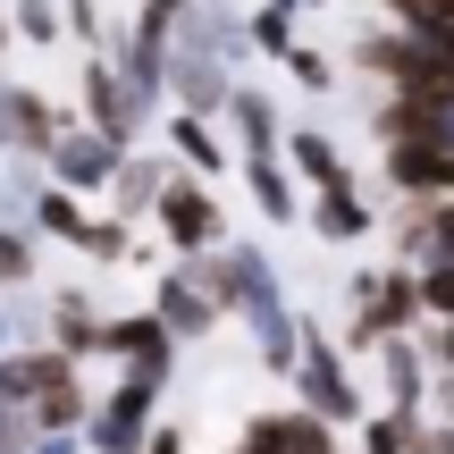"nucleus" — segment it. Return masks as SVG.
Returning <instances> with one entry per match:
<instances>
[{
	"instance_id": "a211bd4d",
	"label": "nucleus",
	"mask_w": 454,
	"mask_h": 454,
	"mask_svg": "<svg viewBox=\"0 0 454 454\" xmlns=\"http://www.w3.org/2000/svg\"><path fill=\"white\" fill-rule=\"evenodd\" d=\"M43 227H51L59 244H84V227H93V211H84L76 194H59V185H51V194H43Z\"/></svg>"
},
{
	"instance_id": "4be33fe9",
	"label": "nucleus",
	"mask_w": 454,
	"mask_h": 454,
	"mask_svg": "<svg viewBox=\"0 0 454 454\" xmlns=\"http://www.w3.org/2000/svg\"><path fill=\"white\" fill-rule=\"evenodd\" d=\"M26 270H34V236L0 227V278H26Z\"/></svg>"
},
{
	"instance_id": "39448f33",
	"label": "nucleus",
	"mask_w": 454,
	"mask_h": 454,
	"mask_svg": "<svg viewBox=\"0 0 454 454\" xmlns=\"http://www.w3.org/2000/svg\"><path fill=\"white\" fill-rule=\"evenodd\" d=\"M387 185L412 202H454V127L421 135V144H387Z\"/></svg>"
},
{
	"instance_id": "4468645a",
	"label": "nucleus",
	"mask_w": 454,
	"mask_h": 454,
	"mask_svg": "<svg viewBox=\"0 0 454 454\" xmlns=\"http://www.w3.org/2000/svg\"><path fill=\"white\" fill-rule=\"evenodd\" d=\"M9 144L34 152V160H51V144H59V118H51L34 93H9Z\"/></svg>"
},
{
	"instance_id": "2eb2a0df",
	"label": "nucleus",
	"mask_w": 454,
	"mask_h": 454,
	"mask_svg": "<svg viewBox=\"0 0 454 454\" xmlns=\"http://www.w3.org/2000/svg\"><path fill=\"white\" fill-rule=\"evenodd\" d=\"M244 177H253L261 211H270L278 227H294V185H286V168H278V152H244Z\"/></svg>"
},
{
	"instance_id": "dca6fc26",
	"label": "nucleus",
	"mask_w": 454,
	"mask_h": 454,
	"mask_svg": "<svg viewBox=\"0 0 454 454\" xmlns=\"http://www.w3.org/2000/svg\"><path fill=\"white\" fill-rule=\"evenodd\" d=\"M168 144H177V152H185V168H202V177H219V168H227L219 135L202 127V118H168Z\"/></svg>"
},
{
	"instance_id": "423d86ee",
	"label": "nucleus",
	"mask_w": 454,
	"mask_h": 454,
	"mask_svg": "<svg viewBox=\"0 0 454 454\" xmlns=\"http://www.w3.org/2000/svg\"><path fill=\"white\" fill-rule=\"evenodd\" d=\"M152 211H160V227H168V244H177V253H211L219 244V202L202 194L194 177H160V194H152Z\"/></svg>"
},
{
	"instance_id": "0eeeda50",
	"label": "nucleus",
	"mask_w": 454,
	"mask_h": 454,
	"mask_svg": "<svg viewBox=\"0 0 454 454\" xmlns=\"http://www.w3.org/2000/svg\"><path fill=\"white\" fill-rule=\"evenodd\" d=\"M236 446H244V454H345L337 429H328L320 412H303V404H286V412H253Z\"/></svg>"
},
{
	"instance_id": "bb28decb",
	"label": "nucleus",
	"mask_w": 454,
	"mask_h": 454,
	"mask_svg": "<svg viewBox=\"0 0 454 454\" xmlns=\"http://www.w3.org/2000/svg\"><path fill=\"white\" fill-rule=\"evenodd\" d=\"M0 51H9V17H0Z\"/></svg>"
},
{
	"instance_id": "a878e982",
	"label": "nucleus",
	"mask_w": 454,
	"mask_h": 454,
	"mask_svg": "<svg viewBox=\"0 0 454 454\" xmlns=\"http://www.w3.org/2000/svg\"><path fill=\"white\" fill-rule=\"evenodd\" d=\"M144 454H185V429H152V438H144Z\"/></svg>"
},
{
	"instance_id": "f03ea898",
	"label": "nucleus",
	"mask_w": 454,
	"mask_h": 454,
	"mask_svg": "<svg viewBox=\"0 0 454 454\" xmlns=\"http://www.w3.org/2000/svg\"><path fill=\"white\" fill-rule=\"evenodd\" d=\"M294 404L303 412H320L328 429H345V421H362V387L345 379V362H337V345H320V337H303V362H294Z\"/></svg>"
},
{
	"instance_id": "ddd939ff",
	"label": "nucleus",
	"mask_w": 454,
	"mask_h": 454,
	"mask_svg": "<svg viewBox=\"0 0 454 454\" xmlns=\"http://www.w3.org/2000/svg\"><path fill=\"white\" fill-rule=\"evenodd\" d=\"M51 345H59L67 362L101 345V320H93V303H84V294H51Z\"/></svg>"
},
{
	"instance_id": "c85d7f7f",
	"label": "nucleus",
	"mask_w": 454,
	"mask_h": 454,
	"mask_svg": "<svg viewBox=\"0 0 454 454\" xmlns=\"http://www.w3.org/2000/svg\"><path fill=\"white\" fill-rule=\"evenodd\" d=\"M227 454H244V446H227Z\"/></svg>"
},
{
	"instance_id": "cd10ccee",
	"label": "nucleus",
	"mask_w": 454,
	"mask_h": 454,
	"mask_svg": "<svg viewBox=\"0 0 454 454\" xmlns=\"http://www.w3.org/2000/svg\"><path fill=\"white\" fill-rule=\"evenodd\" d=\"M446 76H454V51H446Z\"/></svg>"
},
{
	"instance_id": "f257e3e1",
	"label": "nucleus",
	"mask_w": 454,
	"mask_h": 454,
	"mask_svg": "<svg viewBox=\"0 0 454 454\" xmlns=\"http://www.w3.org/2000/svg\"><path fill=\"white\" fill-rule=\"evenodd\" d=\"M345 294H354V320H345V345L354 354H379L387 337H412L429 320L421 311V270H362Z\"/></svg>"
},
{
	"instance_id": "1a4fd4ad",
	"label": "nucleus",
	"mask_w": 454,
	"mask_h": 454,
	"mask_svg": "<svg viewBox=\"0 0 454 454\" xmlns=\"http://www.w3.org/2000/svg\"><path fill=\"white\" fill-rule=\"evenodd\" d=\"M135 101H144L135 84H118L101 59H84V110H93V135H101V144L127 152V135H135Z\"/></svg>"
},
{
	"instance_id": "7ed1b4c3",
	"label": "nucleus",
	"mask_w": 454,
	"mask_h": 454,
	"mask_svg": "<svg viewBox=\"0 0 454 454\" xmlns=\"http://www.w3.org/2000/svg\"><path fill=\"white\" fill-rule=\"evenodd\" d=\"M67 387H76V362H67L59 345H17V354H0V404H17L26 421Z\"/></svg>"
},
{
	"instance_id": "20e7f679",
	"label": "nucleus",
	"mask_w": 454,
	"mask_h": 454,
	"mask_svg": "<svg viewBox=\"0 0 454 454\" xmlns=\"http://www.w3.org/2000/svg\"><path fill=\"white\" fill-rule=\"evenodd\" d=\"M152 404H160V387L127 371V387H110V395L93 404V429H84V438H93V454H144V438H152Z\"/></svg>"
},
{
	"instance_id": "f8f14e48",
	"label": "nucleus",
	"mask_w": 454,
	"mask_h": 454,
	"mask_svg": "<svg viewBox=\"0 0 454 454\" xmlns=\"http://www.w3.org/2000/svg\"><path fill=\"white\" fill-rule=\"evenodd\" d=\"M286 160H294V168H303V177H311V185H320V194H328V185H354V168H345V160H337V144H328V135H320V127H294V135H286Z\"/></svg>"
},
{
	"instance_id": "9b49d317",
	"label": "nucleus",
	"mask_w": 454,
	"mask_h": 454,
	"mask_svg": "<svg viewBox=\"0 0 454 454\" xmlns=\"http://www.w3.org/2000/svg\"><path fill=\"white\" fill-rule=\"evenodd\" d=\"M152 311H160L168 337H202V328L219 320V303L194 286V278H160V286H152Z\"/></svg>"
},
{
	"instance_id": "5701e85b",
	"label": "nucleus",
	"mask_w": 454,
	"mask_h": 454,
	"mask_svg": "<svg viewBox=\"0 0 454 454\" xmlns=\"http://www.w3.org/2000/svg\"><path fill=\"white\" fill-rule=\"evenodd\" d=\"M286 67L311 84V93H328V59H320V51H303V43H294V51H286Z\"/></svg>"
},
{
	"instance_id": "412c9836",
	"label": "nucleus",
	"mask_w": 454,
	"mask_h": 454,
	"mask_svg": "<svg viewBox=\"0 0 454 454\" xmlns=\"http://www.w3.org/2000/svg\"><path fill=\"white\" fill-rule=\"evenodd\" d=\"M253 43L286 59V51H294V34H286V9H261V17H253Z\"/></svg>"
},
{
	"instance_id": "393cba45",
	"label": "nucleus",
	"mask_w": 454,
	"mask_h": 454,
	"mask_svg": "<svg viewBox=\"0 0 454 454\" xmlns=\"http://www.w3.org/2000/svg\"><path fill=\"white\" fill-rule=\"evenodd\" d=\"M429 404H438V421L454 429V371H438V379H429Z\"/></svg>"
},
{
	"instance_id": "6ab92c4d",
	"label": "nucleus",
	"mask_w": 454,
	"mask_h": 454,
	"mask_svg": "<svg viewBox=\"0 0 454 454\" xmlns=\"http://www.w3.org/2000/svg\"><path fill=\"white\" fill-rule=\"evenodd\" d=\"M421 311L454 328V261H421Z\"/></svg>"
},
{
	"instance_id": "f3484780",
	"label": "nucleus",
	"mask_w": 454,
	"mask_h": 454,
	"mask_svg": "<svg viewBox=\"0 0 454 454\" xmlns=\"http://www.w3.org/2000/svg\"><path fill=\"white\" fill-rule=\"evenodd\" d=\"M421 438V412H371L362 421V454H412Z\"/></svg>"
},
{
	"instance_id": "6e6552de",
	"label": "nucleus",
	"mask_w": 454,
	"mask_h": 454,
	"mask_svg": "<svg viewBox=\"0 0 454 454\" xmlns=\"http://www.w3.org/2000/svg\"><path fill=\"white\" fill-rule=\"evenodd\" d=\"M118 160H127V152L118 144H101V135H59V144H51V177H59V194H84V185H110L118 177Z\"/></svg>"
},
{
	"instance_id": "9d476101",
	"label": "nucleus",
	"mask_w": 454,
	"mask_h": 454,
	"mask_svg": "<svg viewBox=\"0 0 454 454\" xmlns=\"http://www.w3.org/2000/svg\"><path fill=\"white\" fill-rule=\"evenodd\" d=\"M311 227H320L328 244H362V236H371V227H379V211L362 202V177H354V185H328V194L311 202Z\"/></svg>"
},
{
	"instance_id": "aec40b11",
	"label": "nucleus",
	"mask_w": 454,
	"mask_h": 454,
	"mask_svg": "<svg viewBox=\"0 0 454 454\" xmlns=\"http://www.w3.org/2000/svg\"><path fill=\"white\" fill-rule=\"evenodd\" d=\"M9 34H26V43H51V34H59V9H51V0H17Z\"/></svg>"
},
{
	"instance_id": "b1692460",
	"label": "nucleus",
	"mask_w": 454,
	"mask_h": 454,
	"mask_svg": "<svg viewBox=\"0 0 454 454\" xmlns=\"http://www.w3.org/2000/svg\"><path fill=\"white\" fill-rule=\"evenodd\" d=\"M412 454H454V429H446V421H421V438H412Z\"/></svg>"
}]
</instances>
